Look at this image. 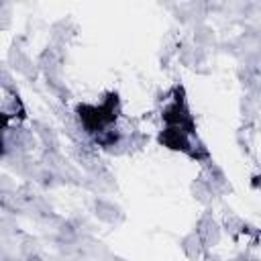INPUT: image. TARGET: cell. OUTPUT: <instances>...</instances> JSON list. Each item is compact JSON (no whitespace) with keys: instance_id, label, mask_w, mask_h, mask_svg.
Listing matches in <instances>:
<instances>
[{"instance_id":"1","label":"cell","mask_w":261,"mask_h":261,"mask_svg":"<svg viewBox=\"0 0 261 261\" xmlns=\"http://www.w3.org/2000/svg\"><path fill=\"white\" fill-rule=\"evenodd\" d=\"M194 232L200 237V241H202V245H204L206 249L216 247V245L220 243V237H222V230H220L218 222L214 220L212 212H208V210L198 218V222H196V230H194Z\"/></svg>"},{"instance_id":"2","label":"cell","mask_w":261,"mask_h":261,"mask_svg":"<svg viewBox=\"0 0 261 261\" xmlns=\"http://www.w3.org/2000/svg\"><path fill=\"white\" fill-rule=\"evenodd\" d=\"M202 175V179L208 184V188L212 190V194L216 196V198H220V196H224L226 192H230V181H228V177H226V173L216 165V163H206V167H204V171L200 173Z\"/></svg>"},{"instance_id":"3","label":"cell","mask_w":261,"mask_h":261,"mask_svg":"<svg viewBox=\"0 0 261 261\" xmlns=\"http://www.w3.org/2000/svg\"><path fill=\"white\" fill-rule=\"evenodd\" d=\"M92 206H94V214H96V218L102 220L104 224H112V226H116V224H120V222L124 220V212H122V208H120L116 202L108 200V198H96Z\"/></svg>"},{"instance_id":"4","label":"cell","mask_w":261,"mask_h":261,"mask_svg":"<svg viewBox=\"0 0 261 261\" xmlns=\"http://www.w3.org/2000/svg\"><path fill=\"white\" fill-rule=\"evenodd\" d=\"M8 63H10V67L12 69H16L20 75H24L27 80H35L37 77V63H33V59L24 53V49H20V47H12L10 49V53H8Z\"/></svg>"},{"instance_id":"5","label":"cell","mask_w":261,"mask_h":261,"mask_svg":"<svg viewBox=\"0 0 261 261\" xmlns=\"http://www.w3.org/2000/svg\"><path fill=\"white\" fill-rule=\"evenodd\" d=\"M179 249L184 251V255H186L190 261H200V259L206 255V247L202 245L200 237H198L194 230L188 232V234L179 241Z\"/></svg>"},{"instance_id":"6","label":"cell","mask_w":261,"mask_h":261,"mask_svg":"<svg viewBox=\"0 0 261 261\" xmlns=\"http://www.w3.org/2000/svg\"><path fill=\"white\" fill-rule=\"evenodd\" d=\"M194 45L200 47V49H204V51L212 49L216 45V33H214V29L210 24H206V22H196L194 24Z\"/></svg>"},{"instance_id":"7","label":"cell","mask_w":261,"mask_h":261,"mask_svg":"<svg viewBox=\"0 0 261 261\" xmlns=\"http://www.w3.org/2000/svg\"><path fill=\"white\" fill-rule=\"evenodd\" d=\"M35 137L43 143V147H45L47 151H57L59 141H57V135L53 133L51 126H47V124H43V122H35Z\"/></svg>"},{"instance_id":"8","label":"cell","mask_w":261,"mask_h":261,"mask_svg":"<svg viewBox=\"0 0 261 261\" xmlns=\"http://www.w3.org/2000/svg\"><path fill=\"white\" fill-rule=\"evenodd\" d=\"M192 196L202 202V204H212L216 200V196L212 194V190L208 188V184L202 179V175H198L194 181H192Z\"/></svg>"},{"instance_id":"9","label":"cell","mask_w":261,"mask_h":261,"mask_svg":"<svg viewBox=\"0 0 261 261\" xmlns=\"http://www.w3.org/2000/svg\"><path fill=\"white\" fill-rule=\"evenodd\" d=\"M224 228L228 230V232H241V230H245V222H243V218H239L237 214H232V212H228V214H224Z\"/></svg>"},{"instance_id":"10","label":"cell","mask_w":261,"mask_h":261,"mask_svg":"<svg viewBox=\"0 0 261 261\" xmlns=\"http://www.w3.org/2000/svg\"><path fill=\"white\" fill-rule=\"evenodd\" d=\"M12 22V8L10 4L0 2V29H8Z\"/></svg>"},{"instance_id":"11","label":"cell","mask_w":261,"mask_h":261,"mask_svg":"<svg viewBox=\"0 0 261 261\" xmlns=\"http://www.w3.org/2000/svg\"><path fill=\"white\" fill-rule=\"evenodd\" d=\"M204 261H220V259H218L216 255H210V253H206V255H204Z\"/></svg>"},{"instance_id":"12","label":"cell","mask_w":261,"mask_h":261,"mask_svg":"<svg viewBox=\"0 0 261 261\" xmlns=\"http://www.w3.org/2000/svg\"><path fill=\"white\" fill-rule=\"evenodd\" d=\"M110 259H112V261H126V259H122V257H118V255H112Z\"/></svg>"}]
</instances>
